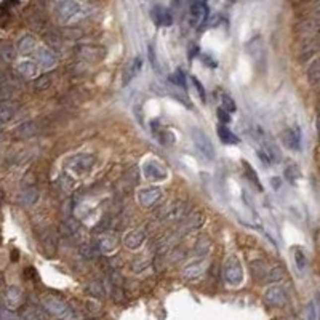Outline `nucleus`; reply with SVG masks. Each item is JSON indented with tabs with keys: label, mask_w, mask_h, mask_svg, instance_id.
Listing matches in <instances>:
<instances>
[{
	"label": "nucleus",
	"mask_w": 320,
	"mask_h": 320,
	"mask_svg": "<svg viewBox=\"0 0 320 320\" xmlns=\"http://www.w3.org/2000/svg\"><path fill=\"white\" fill-rule=\"evenodd\" d=\"M244 172H245V176L250 180L256 188H258L259 191H262V186H261V183H259V178H258V175H256V172L253 170V167L250 165L248 162H244Z\"/></svg>",
	"instance_id": "393cba45"
},
{
	"label": "nucleus",
	"mask_w": 320,
	"mask_h": 320,
	"mask_svg": "<svg viewBox=\"0 0 320 320\" xmlns=\"http://www.w3.org/2000/svg\"><path fill=\"white\" fill-rule=\"evenodd\" d=\"M221 108L231 114V112H236L237 106H236V101H234V99H232L229 95L223 93V95H221Z\"/></svg>",
	"instance_id": "c85d7f7f"
},
{
	"label": "nucleus",
	"mask_w": 320,
	"mask_h": 320,
	"mask_svg": "<svg viewBox=\"0 0 320 320\" xmlns=\"http://www.w3.org/2000/svg\"><path fill=\"white\" fill-rule=\"evenodd\" d=\"M279 181H282L280 178H272V186H274L275 189H279Z\"/></svg>",
	"instance_id": "4c0bfd02"
},
{
	"label": "nucleus",
	"mask_w": 320,
	"mask_h": 320,
	"mask_svg": "<svg viewBox=\"0 0 320 320\" xmlns=\"http://www.w3.org/2000/svg\"><path fill=\"white\" fill-rule=\"evenodd\" d=\"M191 138H192V143H194L195 149L205 159H208V160L215 159V146L211 144V139L208 138V134H205L200 128H194V130L191 131Z\"/></svg>",
	"instance_id": "7ed1b4c3"
},
{
	"label": "nucleus",
	"mask_w": 320,
	"mask_h": 320,
	"mask_svg": "<svg viewBox=\"0 0 320 320\" xmlns=\"http://www.w3.org/2000/svg\"><path fill=\"white\" fill-rule=\"evenodd\" d=\"M216 116H218V119H219V122H221V125H226V124H229L231 122V114L227 112V111H224L223 108H218V111H216Z\"/></svg>",
	"instance_id": "72a5a7b5"
},
{
	"label": "nucleus",
	"mask_w": 320,
	"mask_h": 320,
	"mask_svg": "<svg viewBox=\"0 0 320 320\" xmlns=\"http://www.w3.org/2000/svg\"><path fill=\"white\" fill-rule=\"evenodd\" d=\"M141 67H143V60H141V56H136V58L133 60V63L130 64V67L127 69L125 75H124V85H127L128 82H130L133 77L139 72Z\"/></svg>",
	"instance_id": "412c9836"
},
{
	"label": "nucleus",
	"mask_w": 320,
	"mask_h": 320,
	"mask_svg": "<svg viewBox=\"0 0 320 320\" xmlns=\"http://www.w3.org/2000/svg\"><path fill=\"white\" fill-rule=\"evenodd\" d=\"M95 163V157L93 155H79V157H75L72 162H70V170L75 173H87L88 170H91Z\"/></svg>",
	"instance_id": "f8f14e48"
},
{
	"label": "nucleus",
	"mask_w": 320,
	"mask_h": 320,
	"mask_svg": "<svg viewBox=\"0 0 320 320\" xmlns=\"http://www.w3.org/2000/svg\"><path fill=\"white\" fill-rule=\"evenodd\" d=\"M23 301V291H21L19 287H10L5 293V306L10 311L16 309L18 306Z\"/></svg>",
	"instance_id": "4468645a"
},
{
	"label": "nucleus",
	"mask_w": 320,
	"mask_h": 320,
	"mask_svg": "<svg viewBox=\"0 0 320 320\" xmlns=\"http://www.w3.org/2000/svg\"><path fill=\"white\" fill-rule=\"evenodd\" d=\"M280 139H282V144L285 146L290 151H300L301 149V143H303V138H301V131L298 127L293 128H287L283 130L280 134Z\"/></svg>",
	"instance_id": "6e6552de"
},
{
	"label": "nucleus",
	"mask_w": 320,
	"mask_h": 320,
	"mask_svg": "<svg viewBox=\"0 0 320 320\" xmlns=\"http://www.w3.org/2000/svg\"><path fill=\"white\" fill-rule=\"evenodd\" d=\"M264 300L269 306H272V308H283L288 301V295L283 287L272 285L264 291Z\"/></svg>",
	"instance_id": "0eeeda50"
},
{
	"label": "nucleus",
	"mask_w": 320,
	"mask_h": 320,
	"mask_svg": "<svg viewBox=\"0 0 320 320\" xmlns=\"http://www.w3.org/2000/svg\"><path fill=\"white\" fill-rule=\"evenodd\" d=\"M143 175L146 180L152 181V183L165 181L168 178V172H167L165 165L155 159H149L143 163Z\"/></svg>",
	"instance_id": "20e7f679"
},
{
	"label": "nucleus",
	"mask_w": 320,
	"mask_h": 320,
	"mask_svg": "<svg viewBox=\"0 0 320 320\" xmlns=\"http://www.w3.org/2000/svg\"><path fill=\"white\" fill-rule=\"evenodd\" d=\"M162 197H163V192L159 188H146V189H141L138 192V200L146 208L159 203L162 200Z\"/></svg>",
	"instance_id": "1a4fd4ad"
},
{
	"label": "nucleus",
	"mask_w": 320,
	"mask_h": 320,
	"mask_svg": "<svg viewBox=\"0 0 320 320\" xmlns=\"http://www.w3.org/2000/svg\"><path fill=\"white\" fill-rule=\"evenodd\" d=\"M0 53H2V56L6 61H11L15 58V48H13V45H8V44L2 45L0 47Z\"/></svg>",
	"instance_id": "c756f323"
},
{
	"label": "nucleus",
	"mask_w": 320,
	"mask_h": 320,
	"mask_svg": "<svg viewBox=\"0 0 320 320\" xmlns=\"http://www.w3.org/2000/svg\"><path fill=\"white\" fill-rule=\"evenodd\" d=\"M308 77H309V82L312 85H317L319 79H320V72H319V61L316 60L314 63L311 64L308 67Z\"/></svg>",
	"instance_id": "cd10ccee"
},
{
	"label": "nucleus",
	"mask_w": 320,
	"mask_h": 320,
	"mask_svg": "<svg viewBox=\"0 0 320 320\" xmlns=\"http://www.w3.org/2000/svg\"><path fill=\"white\" fill-rule=\"evenodd\" d=\"M216 131H218V138H219V141H221L223 144H226V146H234V144H239V138L234 134L229 128H227L226 125H218V128H216Z\"/></svg>",
	"instance_id": "f3484780"
},
{
	"label": "nucleus",
	"mask_w": 320,
	"mask_h": 320,
	"mask_svg": "<svg viewBox=\"0 0 320 320\" xmlns=\"http://www.w3.org/2000/svg\"><path fill=\"white\" fill-rule=\"evenodd\" d=\"M37 198H39V192L37 189H26L23 194H21L19 197V202L24 205V207H31V205H34L35 202H37Z\"/></svg>",
	"instance_id": "4be33fe9"
},
{
	"label": "nucleus",
	"mask_w": 320,
	"mask_h": 320,
	"mask_svg": "<svg viewBox=\"0 0 320 320\" xmlns=\"http://www.w3.org/2000/svg\"><path fill=\"white\" fill-rule=\"evenodd\" d=\"M293 256H295V262L300 271H304L306 267H308V256L304 255V252L301 250L300 247H296L293 250Z\"/></svg>",
	"instance_id": "b1692460"
},
{
	"label": "nucleus",
	"mask_w": 320,
	"mask_h": 320,
	"mask_svg": "<svg viewBox=\"0 0 320 320\" xmlns=\"http://www.w3.org/2000/svg\"><path fill=\"white\" fill-rule=\"evenodd\" d=\"M285 178H287V180H288L291 184H295V183L301 178V170L298 168L296 165H290V167H287V170H285Z\"/></svg>",
	"instance_id": "bb28decb"
},
{
	"label": "nucleus",
	"mask_w": 320,
	"mask_h": 320,
	"mask_svg": "<svg viewBox=\"0 0 320 320\" xmlns=\"http://www.w3.org/2000/svg\"><path fill=\"white\" fill-rule=\"evenodd\" d=\"M192 85L195 87V90H197V95H198V98H200V101L202 103H205L207 101V95H205V88H203V85L197 80V77H192Z\"/></svg>",
	"instance_id": "7c9ffc66"
},
{
	"label": "nucleus",
	"mask_w": 320,
	"mask_h": 320,
	"mask_svg": "<svg viewBox=\"0 0 320 320\" xmlns=\"http://www.w3.org/2000/svg\"><path fill=\"white\" fill-rule=\"evenodd\" d=\"M149 61H151V64H152V67L155 69V72H162V69H160V63H159V60H157V55H155V52H154V48L152 47H149Z\"/></svg>",
	"instance_id": "2f4dec72"
},
{
	"label": "nucleus",
	"mask_w": 320,
	"mask_h": 320,
	"mask_svg": "<svg viewBox=\"0 0 320 320\" xmlns=\"http://www.w3.org/2000/svg\"><path fill=\"white\" fill-rule=\"evenodd\" d=\"M144 240H146V232L143 229H136V231H131L125 237V245L130 250H136V248H139L144 244Z\"/></svg>",
	"instance_id": "2eb2a0df"
},
{
	"label": "nucleus",
	"mask_w": 320,
	"mask_h": 320,
	"mask_svg": "<svg viewBox=\"0 0 320 320\" xmlns=\"http://www.w3.org/2000/svg\"><path fill=\"white\" fill-rule=\"evenodd\" d=\"M34 53H35V63H37L39 67L48 69V67H53L56 64V56L48 47L39 45L37 48H35Z\"/></svg>",
	"instance_id": "9d476101"
},
{
	"label": "nucleus",
	"mask_w": 320,
	"mask_h": 320,
	"mask_svg": "<svg viewBox=\"0 0 320 320\" xmlns=\"http://www.w3.org/2000/svg\"><path fill=\"white\" fill-rule=\"evenodd\" d=\"M88 291L93 296H96V298H101L103 295H104V291H103V287L99 285V283H90V287H88Z\"/></svg>",
	"instance_id": "f704fd0d"
},
{
	"label": "nucleus",
	"mask_w": 320,
	"mask_h": 320,
	"mask_svg": "<svg viewBox=\"0 0 320 320\" xmlns=\"http://www.w3.org/2000/svg\"><path fill=\"white\" fill-rule=\"evenodd\" d=\"M99 247L104 253H111L116 250L117 247V240L114 239L112 236H101L99 237Z\"/></svg>",
	"instance_id": "5701e85b"
},
{
	"label": "nucleus",
	"mask_w": 320,
	"mask_h": 320,
	"mask_svg": "<svg viewBox=\"0 0 320 320\" xmlns=\"http://www.w3.org/2000/svg\"><path fill=\"white\" fill-rule=\"evenodd\" d=\"M223 277L229 287L242 285V282H244V269H242V264L237 259V256L231 255L226 258L224 267H223Z\"/></svg>",
	"instance_id": "f03ea898"
},
{
	"label": "nucleus",
	"mask_w": 320,
	"mask_h": 320,
	"mask_svg": "<svg viewBox=\"0 0 320 320\" xmlns=\"http://www.w3.org/2000/svg\"><path fill=\"white\" fill-rule=\"evenodd\" d=\"M152 134L159 139V143L163 146H172L175 143V136L173 133L163 128L160 125V122H152Z\"/></svg>",
	"instance_id": "ddd939ff"
},
{
	"label": "nucleus",
	"mask_w": 320,
	"mask_h": 320,
	"mask_svg": "<svg viewBox=\"0 0 320 320\" xmlns=\"http://www.w3.org/2000/svg\"><path fill=\"white\" fill-rule=\"evenodd\" d=\"M170 82L175 83L176 87H181V88H186V75H184V72L181 69H176L175 72L168 77Z\"/></svg>",
	"instance_id": "a878e982"
},
{
	"label": "nucleus",
	"mask_w": 320,
	"mask_h": 320,
	"mask_svg": "<svg viewBox=\"0 0 320 320\" xmlns=\"http://www.w3.org/2000/svg\"><path fill=\"white\" fill-rule=\"evenodd\" d=\"M306 320H317V306L314 301L308 304V311H306Z\"/></svg>",
	"instance_id": "473e14b6"
},
{
	"label": "nucleus",
	"mask_w": 320,
	"mask_h": 320,
	"mask_svg": "<svg viewBox=\"0 0 320 320\" xmlns=\"http://www.w3.org/2000/svg\"><path fill=\"white\" fill-rule=\"evenodd\" d=\"M151 16H152V21L157 26L160 27H168V26H172L173 24V16H172V13H170L165 6H154L152 11H151Z\"/></svg>",
	"instance_id": "9b49d317"
},
{
	"label": "nucleus",
	"mask_w": 320,
	"mask_h": 320,
	"mask_svg": "<svg viewBox=\"0 0 320 320\" xmlns=\"http://www.w3.org/2000/svg\"><path fill=\"white\" fill-rule=\"evenodd\" d=\"M208 18V6L203 0H192L189 5V24L191 27H202Z\"/></svg>",
	"instance_id": "39448f33"
},
{
	"label": "nucleus",
	"mask_w": 320,
	"mask_h": 320,
	"mask_svg": "<svg viewBox=\"0 0 320 320\" xmlns=\"http://www.w3.org/2000/svg\"><path fill=\"white\" fill-rule=\"evenodd\" d=\"M203 271H205L203 262H195V264H189L188 267H184L183 277H184V279H188V280H195L203 274Z\"/></svg>",
	"instance_id": "aec40b11"
},
{
	"label": "nucleus",
	"mask_w": 320,
	"mask_h": 320,
	"mask_svg": "<svg viewBox=\"0 0 320 320\" xmlns=\"http://www.w3.org/2000/svg\"><path fill=\"white\" fill-rule=\"evenodd\" d=\"M202 61H203V63H207L211 69H215V67L218 66V63H216L215 60H211V58H210V55H205V56H202Z\"/></svg>",
	"instance_id": "e433bc0d"
},
{
	"label": "nucleus",
	"mask_w": 320,
	"mask_h": 320,
	"mask_svg": "<svg viewBox=\"0 0 320 320\" xmlns=\"http://www.w3.org/2000/svg\"><path fill=\"white\" fill-rule=\"evenodd\" d=\"M55 11L64 24H74L90 15V6L80 0H56Z\"/></svg>",
	"instance_id": "f257e3e1"
},
{
	"label": "nucleus",
	"mask_w": 320,
	"mask_h": 320,
	"mask_svg": "<svg viewBox=\"0 0 320 320\" xmlns=\"http://www.w3.org/2000/svg\"><path fill=\"white\" fill-rule=\"evenodd\" d=\"M39 47V44H37V39L34 37V35H31V34H26V35H23V37L19 39V42H18V50L23 55H31V53H34L35 52V48Z\"/></svg>",
	"instance_id": "dca6fc26"
},
{
	"label": "nucleus",
	"mask_w": 320,
	"mask_h": 320,
	"mask_svg": "<svg viewBox=\"0 0 320 320\" xmlns=\"http://www.w3.org/2000/svg\"><path fill=\"white\" fill-rule=\"evenodd\" d=\"M236 2L237 0H216V3L219 6H223V8H229V6H232Z\"/></svg>",
	"instance_id": "c9c22d12"
},
{
	"label": "nucleus",
	"mask_w": 320,
	"mask_h": 320,
	"mask_svg": "<svg viewBox=\"0 0 320 320\" xmlns=\"http://www.w3.org/2000/svg\"><path fill=\"white\" fill-rule=\"evenodd\" d=\"M16 112V106L11 101H0V124H6L13 119Z\"/></svg>",
	"instance_id": "6ab92c4d"
},
{
	"label": "nucleus",
	"mask_w": 320,
	"mask_h": 320,
	"mask_svg": "<svg viewBox=\"0 0 320 320\" xmlns=\"http://www.w3.org/2000/svg\"><path fill=\"white\" fill-rule=\"evenodd\" d=\"M44 306L50 314H53L56 317H61L64 320H72V317H74L72 309L69 308L67 303H64L63 300H60V298L50 296L44 301Z\"/></svg>",
	"instance_id": "423d86ee"
},
{
	"label": "nucleus",
	"mask_w": 320,
	"mask_h": 320,
	"mask_svg": "<svg viewBox=\"0 0 320 320\" xmlns=\"http://www.w3.org/2000/svg\"><path fill=\"white\" fill-rule=\"evenodd\" d=\"M18 69L24 77H27V79H34V77L39 75V66H37V63L32 61V60L21 61L18 64Z\"/></svg>",
	"instance_id": "a211bd4d"
}]
</instances>
